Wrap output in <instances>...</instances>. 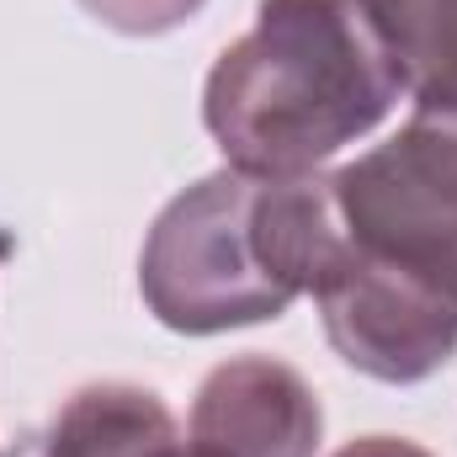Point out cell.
I'll use <instances>...</instances> for the list:
<instances>
[{
	"mask_svg": "<svg viewBox=\"0 0 457 457\" xmlns=\"http://www.w3.org/2000/svg\"><path fill=\"white\" fill-rule=\"evenodd\" d=\"M80 5L122 37H160L181 21H192L208 0H80Z\"/></svg>",
	"mask_w": 457,
	"mask_h": 457,
	"instance_id": "obj_8",
	"label": "cell"
},
{
	"mask_svg": "<svg viewBox=\"0 0 457 457\" xmlns=\"http://www.w3.org/2000/svg\"><path fill=\"white\" fill-rule=\"evenodd\" d=\"M181 447L187 436L176 415L138 383L75 388L43 436V457H176Z\"/></svg>",
	"mask_w": 457,
	"mask_h": 457,
	"instance_id": "obj_6",
	"label": "cell"
},
{
	"mask_svg": "<svg viewBox=\"0 0 457 457\" xmlns=\"http://www.w3.org/2000/svg\"><path fill=\"white\" fill-rule=\"evenodd\" d=\"M345 250L330 176L213 170L165 203L138 255V293L176 336H224L287 314Z\"/></svg>",
	"mask_w": 457,
	"mask_h": 457,
	"instance_id": "obj_1",
	"label": "cell"
},
{
	"mask_svg": "<svg viewBox=\"0 0 457 457\" xmlns=\"http://www.w3.org/2000/svg\"><path fill=\"white\" fill-rule=\"evenodd\" d=\"M399 96L361 0H261L203 86V122L234 170L309 176Z\"/></svg>",
	"mask_w": 457,
	"mask_h": 457,
	"instance_id": "obj_2",
	"label": "cell"
},
{
	"mask_svg": "<svg viewBox=\"0 0 457 457\" xmlns=\"http://www.w3.org/2000/svg\"><path fill=\"white\" fill-rule=\"evenodd\" d=\"M0 457H5V453H0Z\"/></svg>",
	"mask_w": 457,
	"mask_h": 457,
	"instance_id": "obj_11",
	"label": "cell"
},
{
	"mask_svg": "<svg viewBox=\"0 0 457 457\" xmlns=\"http://www.w3.org/2000/svg\"><path fill=\"white\" fill-rule=\"evenodd\" d=\"M336 457H431V453L415 447V442H399V436H356Z\"/></svg>",
	"mask_w": 457,
	"mask_h": 457,
	"instance_id": "obj_9",
	"label": "cell"
},
{
	"mask_svg": "<svg viewBox=\"0 0 457 457\" xmlns=\"http://www.w3.org/2000/svg\"><path fill=\"white\" fill-rule=\"evenodd\" d=\"M176 457H219V453H208V447H197V442H187V447H181Z\"/></svg>",
	"mask_w": 457,
	"mask_h": 457,
	"instance_id": "obj_10",
	"label": "cell"
},
{
	"mask_svg": "<svg viewBox=\"0 0 457 457\" xmlns=\"http://www.w3.org/2000/svg\"><path fill=\"white\" fill-rule=\"evenodd\" d=\"M399 91L426 117H457V0H361Z\"/></svg>",
	"mask_w": 457,
	"mask_h": 457,
	"instance_id": "obj_7",
	"label": "cell"
},
{
	"mask_svg": "<svg viewBox=\"0 0 457 457\" xmlns=\"http://www.w3.org/2000/svg\"><path fill=\"white\" fill-rule=\"evenodd\" d=\"M345 239L457 293V117L415 112L330 176Z\"/></svg>",
	"mask_w": 457,
	"mask_h": 457,
	"instance_id": "obj_3",
	"label": "cell"
},
{
	"mask_svg": "<svg viewBox=\"0 0 457 457\" xmlns=\"http://www.w3.org/2000/svg\"><path fill=\"white\" fill-rule=\"evenodd\" d=\"M325 410L309 378L271 356L213 367L192 404V442L219 457H314Z\"/></svg>",
	"mask_w": 457,
	"mask_h": 457,
	"instance_id": "obj_5",
	"label": "cell"
},
{
	"mask_svg": "<svg viewBox=\"0 0 457 457\" xmlns=\"http://www.w3.org/2000/svg\"><path fill=\"white\" fill-rule=\"evenodd\" d=\"M325 336L345 367L378 383H426L457 356V293L345 239L314 287Z\"/></svg>",
	"mask_w": 457,
	"mask_h": 457,
	"instance_id": "obj_4",
	"label": "cell"
}]
</instances>
